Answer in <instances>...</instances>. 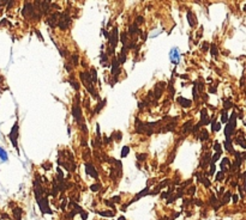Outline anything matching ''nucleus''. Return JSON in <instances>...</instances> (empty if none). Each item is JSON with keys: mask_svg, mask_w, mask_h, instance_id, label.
<instances>
[{"mask_svg": "<svg viewBox=\"0 0 246 220\" xmlns=\"http://www.w3.org/2000/svg\"><path fill=\"white\" fill-rule=\"evenodd\" d=\"M115 140H116L118 142L121 140V133H120V132H118V134H116V139H115Z\"/></svg>", "mask_w": 246, "mask_h": 220, "instance_id": "53", "label": "nucleus"}, {"mask_svg": "<svg viewBox=\"0 0 246 220\" xmlns=\"http://www.w3.org/2000/svg\"><path fill=\"white\" fill-rule=\"evenodd\" d=\"M192 95H193V99H197L198 98V90H197L196 86L193 87V90H192Z\"/></svg>", "mask_w": 246, "mask_h": 220, "instance_id": "42", "label": "nucleus"}, {"mask_svg": "<svg viewBox=\"0 0 246 220\" xmlns=\"http://www.w3.org/2000/svg\"><path fill=\"white\" fill-rule=\"evenodd\" d=\"M164 86H166V83H163V81H160V83H157V84L155 85L154 91H151L155 99H158V98L161 97V95H162V89H163Z\"/></svg>", "mask_w": 246, "mask_h": 220, "instance_id": "8", "label": "nucleus"}, {"mask_svg": "<svg viewBox=\"0 0 246 220\" xmlns=\"http://www.w3.org/2000/svg\"><path fill=\"white\" fill-rule=\"evenodd\" d=\"M192 121L190 120V121H186L184 125H182V127H181V130H182V133H187L188 130H192Z\"/></svg>", "mask_w": 246, "mask_h": 220, "instance_id": "17", "label": "nucleus"}, {"mask_svg": "<svg viewBox=\"0 0 246 220\" xmlns=\"http://www.w3.org/2000/svg\"><path fill=\"white\" fill-rule=\"evenodd\" d=\"M223 176H225V172L223 171H220V172L216 175V181H222L223 180Z\"/></svg>", "mask_w": 246, "mask_h": 220, "instance_id": "39", "label": "nucleus"}, {"mask_svg": "<svg viewBox=\"0 0 246 220\" xmlns=\"http://www.w3.org/2000/svg\"><path fill=\"white\" fill-rule=\"evenodd\" d=\"M212 148L215 150L216 152H221V153H222V150H221V144H220L217 140L215 141V144H214V147H212Z\"/></svg>", "mask_w": 246, "mask_h": 220, "instance_id": "33", "label": "nucleus"}, {"mask_svg": "<svg viewBox=\"0 0 246 220\" xmlns=\"http://www.w3.org/2000/svg\"><path fill=\"white\" fill-rule=\"evenodd\" d=\"M143 20H144V18H143V16H138L137 19H136V23L139 24V23H143Z\"/></svg>", "mask_w": 246, "mask_h": 220, "instance_id": "50", "label": "nucleus"}, {"mask_svg": "<svg viewBox=\"0 0 246 220\" xmlns=\"http://www.w3.org/2000/svg\"><path fill=\"white\" fill-rule=\"evenodd\" d=\"M201 126H202V125H201V122H199L198 125H196V126L192 128V133H193V134H196V133L198 132V129H199V127H201Z\"/></svg>", "mask_w": 246, "mask_h": 220, "instance_id": "43", "label": "nucleus"}, {"mask_svg": "<svg viewBox=\"0 0 246 220\" xmlns=\"http://www.w3.org/2000/svg\"><path fill=\"white\" fill-rule=\"evenodd\" d=\"M100 214L103 217H113V212H100Z\"/></svg>", "mask_w": 246, "mask_h": 220, "instance_id": "41", "label": "nucleus"}, {"mask_svg": "<svg viewBox=\"0 0 246 220\" xmlns=\"http://www.w3.org/2000/svg\"><path fill=\"white\" fill-rule=\"evenodd\" d=\"M220 157H221V152H216L215 154H214L212 158H211V163H212V164H215V161H217Z\"/></svg>", "mask_w": 246, "mask_h": 220, "instance_id": "32", "label": "nucleus"}, {"mask_svg": "<svg viewBox=\"0 0 246 220\" xmlns=\"http://www.w3.org/2000/svg\"><path fill=\"white\" fill-rule=\"evenodd\" d=\"M229 125H232L235 128V126H236V115H235V112H233L231 115V119H229Z\"/></svg>", "mask_w": 246, "mask_h": 220, "instance_id": "25", "label": "nucleus"}, {"mask_svg": "<svg viewBox=\"0 0 246 220\" xmlns=\"http://www.w3.org/2000/svg\"><path fill=\"white\" fill-rule=\"evenodd\" d=\"M90 74H91V79H93V83L95 84L97 81V71L95 69V68H91V72H90Z\"/></svg>", "mask_w": 246, "mask_h": 220, "instance_id": "23", "label": "nucleus"}, {"mask_svg": "<svg viewBox=\"0 0 246 220\" xmlns=\"http://www.w3.org/2000/svg\"><path fill=\"white\" fill-rule=\"evenodd\" d=\"M18 122H16V123L13 125L12 129H11V132L9 134V138H10V140H11V144L14 146V148L18 151V144H17V139H18Z\"/></svg>", "mask_w": 246, "mask_h": 220, "instance_id": "1", "label": "nucleus"}, {"mask_svg": "<svg viewBox=\"0 0 246 220\" xmlns=\"http://www.w3.org/2000/svg\"><path fill=\"white\" fill-rule=\"evenodd\" d=\"M147 158V154H137V159L138 160H144Z\"/></svg>", "mask_w": 246, "mask_h": 220, "instance_id": "47", "label": "nucleus"}, {"mask_svg": "<svg viewBox=\"0 0 246 220\" xmlns=\"http://www.w3.org/2000/svg\"><path fill=\"white\" fill-rule=\"evenodd\" d=\"M229 198H231V193L227 191L226 195H225V198H223V201H222V205H225V203H227L229 201Z\"/></svg>", "mask_w": 246, "mask_h": 220, "instance_id": "38", "label": "nucleus"}, {"mask_svg": "<svg viewBox=\"0 0 246 220\" xmlns=\"http://www.w3.org/2000/svg\"><path fill=\"white\" fill-rule=\"evenodd\" d=\"M177 102L181 105L182 108H190V107H191V104H192L191 101L184 98V97H178V98H177Z\"/></svg>", "mask_w": 246, "mask_h": 220, "instance_id": "13", "label": "nucleus"}, {"mask_svg": "<svg viewBox=\"0 0 246 220\" xmlns=\"http://www.w3.org/2000/svg\"><path fill=\"white\" fill-rule=\"evenodd\" d=\"M13 214H14L16 219H17V220H21V217H22V209H21V208H16V209L13 210Z\"/></svg>", "mask_w": 246, "mask_h": 220, "instance_id": "29", "label": "nucleus"}, {"mask_svg": "<svg viewBox=\"0 0 246 220\" xmlns=\"http://www.w3.org/2000/svg\"><path fill=\"white\" fill-rule=\"evenodd\" d=\"M208 138H209V133H208V130H207V129H202V132H201V136H199V140H201V141H205V140H208Z\"/></svg>", "mask_w": 246, "mask_h": 220, "instance_id": "19", "label": "nucleus"}, {"mask_svg": "<svg viewBox=\"0 0 246 220\" xmlns=\"http://www.w3.org/2000/svg\"><path fill=\"white\" fill-rule=\"evenodd\" d=\"M203 184H204L205 187H207V188H209V187H210V184H211V183H210V181H209V178H204Z\"/></svg>", "mask_w": 246, "mask_h": 220, "instance_id": "46", "label": "nucleus"}, {"mask_svg": "<svg viewBox=\"0 0 246 220\" xmlns=\"http://www.w3.org/2000/svg\"><path fill=\"white\" fill-rule=\"evenodd\" d=\"M215 174V164H212L211 163V168H210V172H209V175L211 176V175H214Z\"/></svg>", "mask_w": 246, "mask_h": 220, "instance_id": "48", "label": "nucleus"}, {"mask_svg": "<svg viewBox=\"0 0 246 220\" xmlns=\"http://www.w3.org/2000/svg\"><path fill=\"white\" fill-rule=\"evenodd\" d=\"M0 158H1L4 161H6V160H7V153H6V152H5L1 147H0Z\"/></svg>", "mask_w": 246, "mask_h": 220, "instance_id": "34", "label": "nucleus"}, {"mask_svg": "<svg viewBox=\"0 0 246 220\" xmlns=\"http://www.w3.org/2000/svg\"><path fill=\"white\" fill-rule=\"evenodd\" d=\"M233 107V103L229 101V99H227L225 103H223V108H225V110H227V109H229V108H232Z\"/></svg>", "mask_w": 246, "mask_h": 220, "instance_id": "36", "label": "nucleus"}, {"mask_svg": "<svg viewBox=\"0 0 246 220\" xmlns=\"http://www.w3.org/2000/svg\"><path fill=\"white\" fill-rule=\"evenodd\" d=\"M113 54H114V48L109 47L108 48V55H113Z\"/></svg>", "mask_w": 246, "mask_h": 220, "instance_id": "52", "label": "nucleus"}, {"mask_svg": "<svg viewBox=\"0 0 246 220\" xmlns=\"http://www.w3.org/2000/svg\"><path fill=\"white\" fill-rule=\"evenodd\" d=\"M209 93H216V85L209 87Z\"/></svg>", "mask_w": 246, "mask_h": 220, "instance_id": "49", "label": "nucleus"}, {"mask_svg": "<svg viewBox=\"0 0 246 220\" xmlns=\"http://www.w3.org/2000/svg\"><path fill=\"white\" fill-rule=\"evenodd\" d=\"M105 104H106V99L105 101H101L99 104H97V107H96V109H95V112H100V110L105 107Z\"/></svg>", "mask_w": 246, "mask_h": 220, "instance_id": "30", "label": "nucleus"}, {"mask_svg": "<svg viewBox=\"0 0 246 220\" xmlns=\"http://www.w3.org/2000/svg\"><path fill=\"white\" fill-rule=\"evenodd\" d=\"M112 201L113 202H120V198H119V196H113L112 198Z\"/></svg>", "mask_w": 246, "mask_h": 220, "instance_id": "55", "label": "nucleus"}, {"mask_svg": "<svg viewBox=\"0 0 246 220\" xmlns=\"http://www.w3.org/2000/svg\"><path fill=\"white\" fill-rule=\"evenodd\" d=\"M37 203H38L40 209H41V212H42L43 214H46V213L51 214V213H52V210H51V208H49V205H48V200H47L46 196H43L42 199L37 200Z\"/></svg>", "mask_w": 246, "mask_h": 220, "instance_id": "4", "label": "nucleus"}, {"mask_svg": "<svg viewBox=\"0 0 246 220\" xmlns=\"http://www.w3.org/2000/svg\"><path fill=\"white\" fill-rule=\"evenodd\" d=\"M119 61H118V59L116 58H113V60H112V74L113 76H115V78H118V76L120 74V68H119Z\"/></svg>", "mask_w": 246, "mask_h": 220, "instance_id": "10", "label": "nucleus"}, {"mask_svg": "<svg viewBox=\"0 0 246 220\" xmlns=\"http://www.w3.org/2000/svg\"><path fill=\"white\" fill-rule=\"evenodd\" d=\"M244 123H245V126H246V122H244Z\"/></svg>", "mask_w": 246, "mask_h": 220, "instance_id": "63", "label": "nucleus"}, {"mask_svg": "<svg viewBox=\"0 0 246 220\" xmlns=\"http://www.w3.org/2000/svg\"><path fill=\"white\" fill-rule=\"evenodd\" d=\"M243 159H245V160H246V152H245V153H243Z\"/></svg>", "mask_w": 246, "mask_h": 220, "instance_id": "61", "label": "nucleus"}, {"mask_svg": "<svg viewBox=\"0 0 246 220\" xmlns=\"http://www.w3.org/2000/svg\"><path fill=\"white\" fill-rule=\"evenodd\" d=\"M221 130V123H216V127H215V132H220Z\"/></svg>", "mask_w": 246, "mask_h": 220, "instance_id": "56", "label": "nucleus"}, {"mask_svg": "<svg viewBox=\"0 0 246 220\" xmlns=\"http://www.w3.org/2000/svg\"><path fill=\"white\" fill-rule=\"evenodd\" d=\"M81 214H82V219H83V220H85L86 218H88V213H86V212H82Z\"/></svg>", "mask_w": 246, "mask_h": 220, "instance_id": "54", "label": "nucleus"}, {"mask_svg": "<svg viewBox=\"0 0 246 220\" xmlns=\"http://www.w3.org/2000/svg\"><path fill=\"white\" fill-rule=\"evenodd\" d=\"M169 59L172 61V63L174 65H178L180 61V52L178 48H172L171 52H169Z\"/></svg>", "mask_w": 246, "mask_h": 220, "instance_id": "6", "label": "nucleus"}, {"mask_svg": "<svg viewBox=\"0 0 246 220\" xmlns=\"http://www.w3.org/2000/svg\"><path fill=\"white\" fill-rule=\"evenodd\" d=\"M58 19H60V13H59V12H55V13H52L49 17L46 19V23L49 24V27L54 28V27L58 25V23H57Z\"/></svg>", "mask_w": 246, "mask_h": 220, "instance_id": "9", "label": "nucleus"}, {"mask_svg": "<svg viewBox=\"0 0 246 220\" xmlns=\"http://www.w3.org/2000/svg\"><path fill=\"white\" fill-rule=\"evenodd\" d=\"M187 22H188V24H190V27H191V28H195L197 25V20H196L195 16H193V13L191 11L187 12Z\"/></svg>", "mask_w": 246, "mask_h": 220, "instance_id": "15", "label": "nucleus"}, {"mask_svg": "<svg viewBox=\"0 0 246 220\" xmlns=\"http://www.w3.org/2000/svg\"><path fill=\"white\" fill-rule=\"evenodd\" d=\"M101 63L103 65V66H108V63H107V55L106 54H101Z\"/></svg>", "mask_w": 246, "mask_h": 220, "instance_id": "35", "label": "nucleus"}, {"mask_svg": "<svg viewBox=\"0 0 246 220\" xmlns=\"http://www.w3.org/2000/svg\"><path fill=\"white\" fill-rule=\"evenodd\" d=\"M118 61H119V63H124L125 61H126V55L125 54H123V53H120L119 54V56H118Z\"/></svg>", "mask_w": 246, "mask_h": 220, "instance_id": "31", "label": "nucleus"}, {"mask_svg": "<svg viewBox=\"0 0 246 220\" xmlns=\"http://www.w3.org/2000/svg\"><path fill=\"white\" fill-rule=\"evenodd\" d=\"M71 25V18L67 13H62L60 14V19L58 22V28L60 30H66L69 29V27Z\"/></svg>", "mask_w": 246, "mask_h": 220, "instance_id": "2", "label": "nucleus"}, {"mask_svg": "<svg viewBox=\"0 0 246 220\" xmlns=\"http://www.w3.org/2000/svg\"><path fill=\"white\" fill-rule=\"evenodd\" d=\"M238 198H239L238 195H233V202H234V203H236V202H238Z\"/></svg>", "mask_w": 246, "mask_h": 220, "instance_id": "58", "label": "nucleus"}, {"mask_svg": "<svg viewBox=\"0 0 246 220\" xmlns=\"http://www.w3.org/2000/svg\"><path fill=\"white\" fill-rule=\"evenodd\" d=\"M233 133H234V127H233L232 125L227 123V125H226V129H225V135H226L227 139H231V135H232Z\"/></svg>", "mask_w": 246, "mask_h": 220, "instance_id": "16", "label": "nucleus"}, {"mask_svg": "<svg viewBox=\"0 0 246 220\" xmlns=\"http://www.w3.org/2000/svg\"><path fill=\"white\" fill-rule=\"evenodd\" d=\"M195 191H196V189H195V187H191L188 190H187V193L190 194V195H193L195 194Z\"/></svg>", "mask_w": 246, "mask_h": 220, "instance_id": "51", "label": "nucleus"}, {"mask_svg": "<svg viewBox=\"0 0 246 220\" xmlns=\"http://www.w3.org/2000/svg\"><path fill=\"white\" fill-rule=\"evenodd\" d=\"M210 54L214 55V56H216L219 54V50H217V47L215 43H211L210 44Z\"/></svg>", "mask_w": 246, "mask_h": 220, "instance_id": "22", "label": "nucleus"}, {"mask_svg": "<svg viewBox=\"0 0 246 220\" xmlns=\"http://www.w3.org/2000/svg\"><path fill=\"white\" fill-rule=\"evenodd\" d=\"M140 37H142V40H143V41H145V40H147V34H145V32H144V34H142V36H140Z\"/></svg>", "mask_w": 246, "mask_h": 220, "instance_id": "59", "label": "nucleus"}, {"mask_svg": "<svg viewBox=\"0 0 246 220\" xmlns=\"http://www.w3.org/2000/svg\"><path fill=\"white\" fill-rule=\"evenodd\" d=\"M69 83L71 84V86H72L75 90H79V84H78V81H76L75 79H69Z\"/></svg>", "mask_w": 246, "mask_h": 220, "instance_id": "24", "label": "nucleus"}, {"mask_svg": "<svg viewBox=\"0 0 246 220\" xmlns=\"http://www.w3.org/2000/svg\"><path fill=\"white\" fill-rule=\"evenodd\" d=\"M209 48H210V44H209L208 42H204V43L202 44V50H203V52H207Z\"/></svg>", "mask_w": 246, "mask_h": 220, "instance_id": "40", "label": "nucleus"}, {"mask_svg": "<svg viewBox=\"0 0 246 220\" xmlns=\"http://www.w3.org/2000/svg\"><path fill=\"white\" fill-rule=\"evenodd\" d=\"M215 127H216V120L212 119L211 120V130L212 132H215Z\"/></svg>", "mask_w": 246, "mask_h": 220, "instance_id": "45", "label": "nucleus"}, {"mask_svg": "<svg viewBox=\"0 0 246 220\" xmlns=\"http://www.w3.org/2000/svg\"><path fill=\"white\" fill-rule=\"evenodd\" d=\"M210 158H211L210 152L205 153L204 156L202 157V159H201V165H202V168H207V166L210 164Z\"/></svg>", "mask_w": 246, "mask_h": 220, "instance_id": "14", "label": "nucleus"}, {"mask_svg": "<svg viewBox=\"0 0 246 220\" xmlns=\"http://www.w3.org/2000/svg\"><path fill=\"white\" fill-rule=\"evenodd\" d=\"M127 32H121L120 34V41H121V43L124 44V47H127Z\"/></svg>", "mask_w": 246, "mask_h": 220, "instance_id": "18", "label": "nucleus"}, {"mask_svg": "<svg viewBox=\"0 0 246 220\" xmlns=\"http://www.w3.org/2000/svg\"><path fill=\"white\" fill-rule=\"evenodd\" d=\"M149 193V187H147V188H144V190H142V191H139L138 194H137V196H136V199H134L133 201H136V200H138V199H140V196H144V195H147ZM132 201V202H133Z\"/></svg>", "mask_w": 246, "mask_h": 220, "instance_id": "21", "label": "nucleus"}, {"mask_svg": "<svg viewBox=\"0 0 246 220\" xmlns=\"http://www.w3.org/2000/svg\"><path fill=\"white\" fill-rule=\"evenodd\" d=\"M136 34H140L142 35V31L138 29V24L137 23H133V24H131L130 28H129L127 35L129 36H133V35H136Z\"/></svg>", "mask_w": 246, "mask_h": 220, "instance_id": "12", "label": "nucleus"}, {"mask_svg": "<svg viewBox=\"0 0 246 220\" xmlns=\"http://www.w3.org/2000/svg\"><path fill=\"white\" fill-rule=\"evenodd\" d=\"M72 62H73V65L78 63V54H73L72 55Z\"/></svg>", "mask_w": 246, "mask_h": 220, "instance_id": "44", "label": "nucleus"}, {"mask_svg": "<svg viewBox=\"0 0 246 220\" xmlns=\"http://www.w3.org/2000/svg\"><path fill=\"white\" fill-rule=\"evenodd\" d=\"M236 144H239L243 148H246V142H245V139H244L243 136H240V138L238 136L236 138Z\"/></svg>", "mask_w": 246, "mask_h": 220, "instance_id": "26", "label": "nucleus"}, {"mask_svg": "<svg viewBox=\"0 0 246 220\" xmlns=\"http://www.w3.org/2000/svg\"><path fill=\"white\" fill-rule=\"evenodd\" d=\"M129 152H130V147H129V146H124V147L121 148V158H125L129 154Z\"/></svg>", "mask_w": 246, "mask_h": 220, "instance_id": "28", "label": "nucleus"}, {"mask_svg": "<svg viewBox=\"0 0 246 220\" xmlns=\"http://www.w3.org/2000/svg\"><path fill=\"white\" fill-rule=\"evenodd\" d=\"M225 147L228 152H233V146H232V140L231 139H227L225 141Z\"/></svg>", "mask_w": 246, "mask_h": 220, "instance_id": "20", "label": "nucleus"}, {"mask_svg": "<svg viewBox=\"0 0 246 220\" xmlns=\"http://www.w3.org/2000/svg\"><path fill=\"white\" fill-rule=\"evenodd\" d=\"M102 32H103V36H105L106 38H108V40H109V34H108V32H107L106 30H103V31H102Z\"/></svg>", "mask_w": 246, "mask_h": 220, "instance_id": "57", "label": "nucleus"}, {"mask_svg": "<svg viewBox=\"0 0 246 220\" xmlns=\"http://www.w3.org/2000/svg\"><path fill=\"white\" fill-rule=\"evenodd\" d=\"M210 123V120L208 119V111L207 109H202L201 110V125L202 126H207Z\"/></svg>", "mask_w": 246, "mask_h": 220, "instance_id": "11", "label": "nucleus"}, {"mask_svg": "<svg viewBox=\"0 0 246 220\" xmlns=\"http://www.w3.org/2000/svg\"><path fill=\"white\" fill-rule=\"evenodd\" d=\"M119 41V35H118V28H114L112 30V32L109 34V47H112L115 49V47L118 44Z\"/></svg>", "mask_w": 246, "mask_h": 220, "instance_id": "5", "label": "nucleus"}, {"mask_svg": "<svg viewBox=\"0 0 246 220\" xmlns=\"http://www.w3.org/2000/svg\"><path fill=\"white\" fill-rule=\"evenodd\" d=\"M180 78H182V79H187L188 77H187L186 74H184V76H180Z\"/></svg>", "mask_w": 246, "mask_h": 220, "instance_id": "60", "label": "nucleus"}, {"mask_svg": "<svg viewBox=\"0 0 246 220\" xmlns=\"http://www.w3.org/2000/svg\"><path fill=\"white\" fill-rule=\"evenodd\" d=\"M84 168H85V174H86V175L91 176L93 178H99V172L96 171V169L93 166L91 163H85Z\"/></svg>", "mask_w": 246, "mask_h": 220, "instance_id": "7", "label": "nucleus"}, {"mask_svg": "<svg viewBox=\"0 0 246 220\" xmlns=\"http://www.w3.org/2000/svg\"><path fill=\"white\" fill-rule=\"evenodd\" d=\"M100 188H101V184H100V183H96V184H93V185L90 187V189H91V191H99V190H100Z\"/></svg>", "mask_w": 246, "mask_h": 220, "instance_id": "37", "label": "nucleus"}, {"mask_svg": "<svg viewBox=\"0 0 246 220\" xmlns=\"http://www.w3.org/2000/svg\"><path fill=\"white\" fill-rule=\"evenodd\" d=\"M119 220H125V218H124V217H121V218H119Z\"/></svg>", "mask_w": 246, "mask_h": 220, "instance_id": "62", "label": "nucleus"}, {"mask_svg": "<svg viewBox=\"0 0 246 220\" xmlns=\"http://www.w3.org/2000/svg\"><path fill=\"white\" fill-rule=\"evenodd\" d=\"M221 122H223V123H228V114L227 111L223 109L222 110V117H221Z\"/></svg>", "mask_w": 246, "mask_h": 220, "instance_id": "27", "label": "nucleus"}, {"mask_svg": "<svg viewBox=\"0 0 246 220\" xmlns=\"http://www.w3.org/2000/svg\"><path fill=\"white\" fill-rule=\"evenodd\" d=\"M72 115L76 120L77 123L82 125V121H83V116H82V110L81 107H79V103H75L73 107H72Z\"/></svg>", "mask_w": 246, "mask_h": 220, "instance_id": "3", "label": "nucleus"}]
</instances>
